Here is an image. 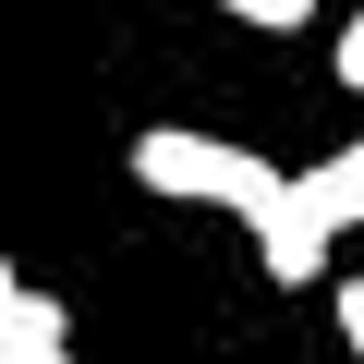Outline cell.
I'll list each match as a JSON object with an SVG mask.
<instances>
[{
	"label": "cell",
	"instance_id": "1",
	"mask_svg": "<svg viewBox=\"0 0 364 364\" xmlns=\"http://www.w3.org/2000/svg\"><path fill=\"white\" fill-rule=\"evenodd\" d=\"M134 182H146V195H182V207H231V219H255V207L279 195V170H267L255 146H231V134H182V122L134 134Z\"/></svg>",
	"mask_w": 364,
	"mask_h": 364
},
{
	"label": "cell",
	"instance_id": "2",
	"mask_svg": "<svg viewBox=\"0 0 364 364\" xmlns=\"http://www.w3.org/2000/svg\"><path fill=\"white\" fill-rule=\"evenodd\" d=\"M328 243H340V231H328V219H316V207L291 195V182H279V195L255 207V267H267L279 291H304V279L328 267Z\"/></svg>",
	"mask_w": 364,
	"mask_h": 364
},
{
	"label": "cell",
	"instance_id": "3",
	"mask_svg": "<svg viewBox=\"0 0 364 364\" xmlns=\"http://www.w3.org/2000/svg\"><path fill=\"white\" fill-rule=\"evenodd\" d=\"M291 195L328 219V231H364V134L340 146V158H316V170H291Z\"/></svg>",
	"mask_w": 364,
	"mask_h": 364
},
{
	"label": "cell",
	"instance_id": "4",
	"mask_svg": "<svg viewBox=\"0 0 364 364\" xmlns=\"http://www.w3.org/2000/svg\"><path fill=\"white\" fill-rule=\"evenodd\" d=\"M219 13H243V25H267V37H291V25H316V0H219Z\"/></svg>",
	"mask_w": 364,
	"mask_h": 364
},
{
	"label": "cell",
	"instance_id": "5",
	"mask_svg": "<svg viewBox=\"0 0 364 364\" xmlns=\"http://www.w3.org/2000/svg\"><path fill=\"white\" fill-rule=\"evenodd\" d=\"M340 340H352V364H364V279H340Z\"/></svg>",
	"mask_w": 364,
	"mask_h": 364
},
{
	"label": "cell",
	"instance_id": "6",
	"mask_svg": "<svg viewBox=\"0 0 364 364\" xmlns=\"http://www.w3.org/2000/svg\"><path fill=\"white\" fill-rule=\"evenodd\" d=\"M340 85L364 97V13H352V37H340Z\"/></svg>",
	"mask_w": 364,
	"mask_h": 364
},
{
	"label": "cell",
	"instance_id": "7",
	"mask_svg": "<svg viewBox=\"0 0 364 364\" xmlns=\"http://www.w3.org/2000/svg\"><path fill=\"white\" fill-rule=\"evenodd\" d=\"M0 364H73V352H61V340H37V352H0Z\"/></svg>",
	"mask_w": 364,
	"mask_h": 364
},
{
	"label": "cell",
	"instance_id": "8",
	"mask_svg": "<svg viewBox=\"0 0 364 364\" xmlns=\"http://www.w3.org/2000/svg\"><path fill=\"white\" fill-rule=\"evenodd\" d=\"M13 291H25V279H13V255H0V304H13Z\"/></svg>",
	"mask_w": 364,
	"mask_h": 364
}]
</instances>
